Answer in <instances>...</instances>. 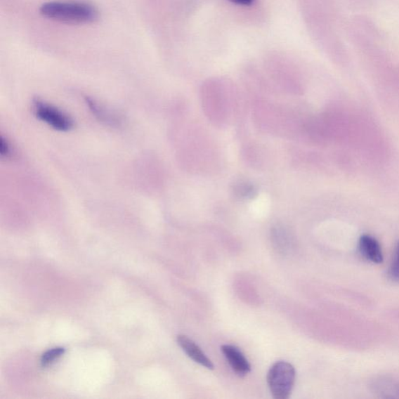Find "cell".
Listing matches in <instances>:
<instances>
[{"mask_svg":"<svg viewBox=\"0 0 399 399\" xmlns=\"http://www.w3.org/2000/svg\"><path fill=\"white\" fill-rule=\"evenodd\" d=\"M177 343L192 360L207 369H214L215 367H214L211 360L193 340L184 336V334H181V336H177Z\"/></svg>","mask_w":399,"mask_h":399,"instance_id":"5","label":"cell"},{"mask_svg":"<svg viewBox=\"0 0 399 399\" xmlns=\"http://www.w3.org/2000/svg\"><path fill=\"white\" fill-rule=\"evenodd\" d=\"M33 108L39 119L56 131L66 132L74 127V120L67 114L41 100H34Z\"/></svg>","mask_w":399,"mask_h":399,"instance_id":"3","label":"cell"},{"mask_svg":"<svg viewBox=\"0 0 399 399\" xmlns=\"http://www.w3.org/2000/svg\"><path fill=\"white\" fill-rule=\"evenodd\" d=\"M268 387L275 399H287L296 381V369L291 363L279 361L270 368L267 376Z\"/></svg>","mask_w":399,"mask_h":399,"instance_id":"2","label":"cell"},{"mask_svg":"<svg viewBox=\"0 0 399 399\" xmlns=\"http://www.w3.org/2000/svg\"><path fill=\"white\" fill-rule=\"evenodd\" d=\"M230 1L239 5L248 6L251 5L254 0H230Z\"/></svg>","mask_w":399,"mask_h":399,"instance_id":"13","label":"cell"},{"mask_svg":"<svg viewBox=\"0 0 399 399\" xmlns=\"http://www.w3.org/2000/svg\"><path fill=\"white\" fill-rule=\"evenodd\" d=\"M359 251L367 261L374 263H381L384 255L379 242L369 235H362L359 240Z\"/></svg>","mask_w":399,"mask_h":399,"instance_id":"6","label":"cell"},{"mask_svg":"<svg viewBox=\"0 0 399 399\" xmlns=\"http://www.w3.org/2000/svg\"><path fill=\"white\" fill-rule=\"evenodd\" d=\"M39 11L48 19L70 25L90 24L98 18L93 6L81 2H48L41 6Z\"/></svg>","mask_w":399,"mask_h":399,"instance_id":"1","label":"cell"},{"mask_svg":"<svg viewBox=\"0 0 399 399\" xmlns=\"http://www.w3.org/2000/svg\"><path fill=\"white\" fill-rule=\"evenodd\" d=\"M272 206V201L267 194H261L254 198L249 204V209L256 215H266Z\"/></svg>","mask_w":399,"mask_h":399,"instance_id":"8","label":"cell"},{"mask_svg":"<svg viewBox=\"0 0 399 399\" xmlns=\"http://www.w3.org/2000/svg\"><path fill=\"white\" fill-rule=\"evenodd\" d=\"M0 152L3 156L8 157L11 153V146L3 137L1 138V145H0Z\"/></svg>","mask_w":399,"mask_h":399,"instance_id":"12","label":"cell"},{"mask_svg":"<svg viewBox=\"0 0 399 399\" xmlns=\"http://www.w3.org/2000/svg\"><path fill=\"white\" fill-rule=\"evenodd\" d=\"M388 275L391 280L399 283V242L396 246L393 259L389 267Z\"/></svg>","mask_w":399,"mask_h":399,"instance_id":"11","label":"cell"},{"mask_svg":"<svg viewBox=\"0 0 399 399\" xmlns=\"http://www.w3.org/2000/svg\"><path fill=\"white\" fill-rule=\"evenodd\" d=\"M65 353V348L57 347L49 349L41 356V363L44 367L52 365L56 360H58Z\"/></svg>","mask_w":399,"mask_h":399,"instance_id":"10","label":"cell"},{"mask_svg":"<svg viewBox=\"0 0 399 399\" xmlns=\"http://www.w3.org/2000/svg\"><path fill=\"white\" fill-rule=\"evenodd\" d=\"M222 352L233 372L240 377L247 375L251 370L245 355L240 349L233 345H224L221 347Z\"/></svg>","mask_w":399,"mask_h":399,"instance_id":"4","label":"cell"},{"mask_svg":"<svg viewBox=\"0 0 399 399\" xmlns=\"http://www.w3.org/2000/svg\"><path fill=\"white\" fill-rule=\"evenodd\" d=\"M373 393L380 398H399V381L390 377H381L372 384Z\"/></svg>","mask_w":399,"mask_h":399,"instance_id":"7","label":"cell"},{"mask_svg":"<svg viewBox=\"0 0 399 399\" xmlns=\"http://www.w3.org/2000/svg\"><path fill=\"white\" fill-rule=\"evenodd\" d=\"M86 102L91 110L93 112L96 117H98L100 120L104 121V122L105 123H110V124H114L117 122L116 117L112 115V114L110 112H107L105 109L103 108L101 105H98L95 101V100L91 99L90 98H87Z\"/></svg>","mask_w":399,"mask_h":399,"instance_id":"9","label":"cell"}]
</instances>
